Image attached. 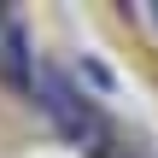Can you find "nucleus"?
Listing matches in <instances>:
<instances>
[{"mask_svg":"<svg viewBox=\"0 0 158 158\" xmlns=\"http://www.w3.org/2000/svg\"><path fill=\"white\" fill-rule=\"evenodd\" d=\"M35 106H41V111L59 123V135L76 141V147L106 141V117H100V106H94L88 94H76L64 70H41V76H35Z\"/></svg>","mask_w":158,"mask_h":158,"instance_id":"nucleus-1","label":"nucleus"},{"mask_svg":"<svg viewBox=\"0 0 158 158\" xmlns=\"http://www.w3.org/2000/svg\"><path fill=\"white\" fill-rule=\"evenodd\" d=\"M0 76H6V88H18V94H35V64H29V35H23L18 23H6V29H0Z\"/></svg>","mask_w":158,"mask_h":158,"instance_id":"nucleus-2","label":"nucleus"},{"mask_svg":"<svg viewBox=\"0 0 158 158\" xmlns=\"http://www.w3.org/2000/svg\"><path fill=\"white\" fill-rule=\"evenodd\" d=\"M82 70H88V82H94V88H111V70H106V64H82Z\"/></svg>","mask_w":158,"mask_h":158,"instance_id":"nucleus-3","label":"nucleus"}]
</instances>
